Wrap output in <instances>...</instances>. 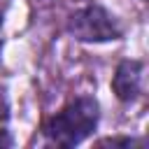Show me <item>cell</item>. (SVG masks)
<instances>
[{"label": "cell", "mask_w": 149, "mask_h": 149, "mask_svg": "<svg viewBox=\"0 0 149 149\" xmlns=\"http://www.w3.org/2000/svg\"><path fill=\"white\" fill-rule=\"evenodd\" d=\"M144 63L137 58H123L112 74V91L121 102H133L142 91Z\"/></svg>", "instance_id": "3957f363"}, {"label": "cell", "mask_w": 149, "mask_h": 149, "mask_svg": "<svg viewBox=\"0 0 149 149\" xmlns=\"http://www.w3.org/2000/svg\"><path fill=\"white\" fill-rule=\"evenodd\" d=\"M14 142H12V137H9V133L7 130H0V147H12Z\"/></svg>", "instance_id": "8992f818"}, {"label": "cell", "mask_w": 149, "mask_h": 149, "mask_svg": "<svg viewBox=\"0 0 149 149\" xmlns=\"http://www.w3.org/2000/svg\"><path fill=\"white\" fill-rule=\"evenodd\" d=\"M144 140L130 137V135H119V137H105L98 142V147H142Z\"/></svg>", "instance_id": "277c9868"}, {"label": "cell", "mask_w": 149, "mask_h": 149, "mask_svg": "<svg viewBox=\"0 0 149 149\" xmlns=\"http://www.w3.org/2000/svg\"><path fill=\"white\" fill-rule=\"evenodd\" d=\"M0 28H2V12H0Z\"/></svg>", "instance_id": "52a82bcc"}, {"label": "cell", "mask_w": 149, "mask_h": 149, "mask_svg": "<svg viewBox=\"0 0 149 149\" xmlns=\"http://www.w3.org/2000/svg\"><path fill=\"white\" fill-rule=\"evenodd\" d=\"M100 105L93 95H79L63 105L56 114L42 121V144L47 147H74L84 142L98 126Z\"/></svg>", "instance_id": "6da1fadb"}, {"label": "cell", "mask_w": 149, "mask_h": 149, "mask_svg": "<svg viewBox=\"0 0 149 149\" xmlns=\"http://www.w3.org/2000/svg\"><path fill=\"white\" fill-rule=\"evenodd\" d=\"M65 33L72 40L86 42V44L114 42V40L123 37L121 23L102 5H84V7L74 9L65 21Z\"/></svg>", "instance_id": "7a4b0ae2"}, {"label": "cell", "mask_w": 149, "mask_h": 149, "mask_svg": "<svg viewBox=\"0 0 149 149\" xmlns=\"http://www.w3.org/2000/svg\"><path fill=\"white\" fill-rule=\"evenodd\" d=\"M9 116V98H7V88L0 86V121H7Z\"/></svg>", "instance_id": "5b68a950"}, {"label": "cell", "mask_w": 149, "mask_h": 149, "mask_svg": "<svg viewBox=\"0 0 149 149\" xmlns=\"http://www.w3.org/2000/svg\"><path fill=\"white\" fill-rule=\"evenodd\" d=\"M0 56H2V42H0Z\"/></svg>", "instance_id": "ba28073f"}]
</instances>
